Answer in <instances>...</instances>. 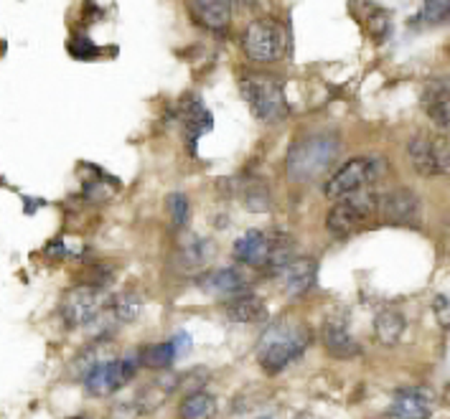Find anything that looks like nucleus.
<instances>
[{"mask_svg":"<svg viewBox=\"0 0 450 419\" xmlns=\"http://www.w3.org/2000/svg\"><path fill=\"white\" fill-rule=\"evenodd\" d=\"M280 285L290 298H300L316 285L318 277V262L313 257H295L288 267L278 272Z\"/></svg>","mask_w":450,"mask_h":419,"instance_id":"15","label":"nucleus"},{"mask_svg":"<svg viewBox=\"0 0 450 419\" xmlns=\"http://www.w3.org/2000/svg\"><path fill=\"white\" fill-rule=\"evenodd\" d=\"M179 127L188 150H193L201 135L212 130V112L201 105L199 97H184L179 102Z\"/></svg>","mask_w":450,"mask_h":419,"instance_id":"11","label":"nucleus"},{"mask_svg":"<svg viewBox=\"0 0 450 419\" xmlns=\"http://www.w3.org/2000/svg\"><path fill=\"white\" fill-rule=\"evenodd\" d=\"M349 11H351V15L356 18L359 26H361V31H364L371 41L382 44V41L390 36L392 18L382 6L371 3V0H351Z\"/></svg>","mask_w":450,"mask_h":419,"instance_id":"13","label":"nucleus"},{"mask_svg":"<svg viewBox=\"0 0 450 419\" xmlns=\"http://www.w3.org/2000/svg\"><path fill=\"white\" fill-rule=\"evenodd\" d=\"M224 315L229 323H239V326H252V323H262L267 320V307L262 300H257L255 295L242 293L237 298H232L224 305Z\"/></svg>","mask_w":450,"mask_h":419,"instance_id":"19","label":"nucleus"},{"mask_svg":"<svg viewBox=\"0 0 450 419\" xmlns=\"http://www.w3.org/2000/svg\"><path fill=\"white\" fill-rule=\"evenodd\" d=\"M321 338H323L326 351L331 353L333 359H356L361 353V346L356 343V338L351 335L346 320L341 318H328L323 323V331H321Z\"/></svg>","mask_w":450,"mask_h":419,"instance_id":"17","label":"nucleus"},{"mask_svg":"<svg viewBox=\"0 0 450 419\" xmlns=\"http://www.w3.org/2000/svg\"><path fill=\"white\" fill-rule=\"evenodd\" d=\"M196 23L209 31H224L232 20V0H188Z\"/></svg>","mask_w":450,"mask_h":419,"instance_id":"18","label":"nucleus"},{"mask_svg":"<svg viewBox=\"0 0 450 419\" xmlns=\"http://www.w3.org/2000/svg\"><path fill=\"white\" fill-rule=\"evenodd\" d=\"M239 92L245 97L250 112L255 114V120L265 122V125L283 122L290 114V107H288V100H285L283 87L270 74L245 72L239 77Z\"/></svg>","mask_w":450,"mask_h":419,"instance_id":"3","label":"nucleus"},{"mask_svg":"<svg viewBox=\"0 0 450 419\" xmlns=\"http://www.w3.org/2000/svg\"><path fill=\"white\" fill-rule=\"evenodd\" d=\"M59 315L64 326L72 331H84L105 323L110 315V300L105 298L100 285H77L61 298Z\"/></svg>","mask_w":450,"mask_h":419,"instance_id":"4","label":"nucleus"},{"mask_svg":"<svg viewBox=\"0 0 450 419\" xmlns=\"http://www.w3.org/2000/svg\"><path fill=\"white\" fill-rule=\"evenodd\" d=\"M435 315L437 320H440V326L443 328H450V298H445V295H437L435 298Z\"/></svg>","mask_w":450,"mask_h":419,"instance_id":"29","label":"nucleus"},{"mask_svg":"<svg viewBox=\"0 0 450 419\" xmlns=\"http://www.w3.org/2000/svg\"><path fill=\"white\" fill-rule=\"evenodd\" d=\"M138 356H140V364H143V366L158 368V371L160 368H168L173 361L179 359L171 340H166V343H150V346L140 348Z\"/></svg>","mask_w":450,"mask_h":419,"instance_id":"24","label":"nucleus"},{"mask_svg":"<svg viewBox=\"0 0 450 419\" xmlns=\"http://www.w3.org/2000/svg\"><path fill=\"white\" fill-rule=\"evenodd\" d=\"M379 208V193L374 191H359L351 193L346 199H338L336 206L326 216V227L333 237H351L354 232L369 224L377 216Z\"/></svg>","mask_w":450,"mask_h":419,"instance_id":"8","label":"nucleus"},{"mask_svg":"<svg viewBox=\"0 0 450 419\" xmlns=\"http://www.w3.org/2000/svg\"><path fill=\"white\" fill-rule=\"evenodd\" d=\"M341 153V142L331 133H311L292 142L288 153V175L292 183H308L316 180L333 166V160Z\"/></svg>","mask_w":450,"mask_h":419,"instance_id":"2","label":"nucleus"},{"mask_svg":"<svg viewBox=\"0 0 450 419\" xmlns=\"http://www.w3.org/2000/svg\"><path fill=\"white\" fill-rule=\"evenodd\" d=\"M432 397L428 389H402L394 394L387 419H430Z\"/></svg>","mask_w":450,"mask_h":419,"instance_id":"14","label":"nucleus"},{"mask_svg":"<svg viewBox=\"0 0 450 419\" xmlns=\"http://www.w3.org/2000/svg\"><path fill=\"white\" fill-rule=\"evenodd\" d=\"M404 328H407V320H404V315L399 313V310H394V307H384V310L377 313V318H374V335H377V340L384 343V346L399 343Z\"/></svg>","mask_w":450,"mask_h":419,"instance_id":"20","label":"nucleus"},{"mask_svg":"<svg viewBox=\"0 0 450 419\" xmlns=\"http://www.w3.org/2000/svg\"><path fill=\"white\" fill-rule=\"evenodd\" d=\"M214 412H217V401H214L212 394L201 392V389L191 392L179 404V417L181 419H212Z\"/></svg>","mask_w":450,"mask_h":419,"instance_id":"22","label":"nucleus"},{"mask_svg":"<svg viewBox=\"0 0 450 419\" xmlns=\"http://www.w3.org/2000/svg\"><path fill=\"white\" fill-rule=\"evenodd\" d=\"M140 364L138 353H127L122 359H97L84 371V389L92 397H112L120 389H125L135 379Z\"/></svg>","mask_w":450,"mask_h":419,"instance_id":"6","label":"nucleus"},{"mask_svg":"<svg viewBox=\"0 0 450 419\" xmlns=\"http://www.w3.org/2000/svg\"><path fill=\"white\" fill-rule=\"evenodd\" d=\"M387 175V160L374 158V155H364V158H351L344 166L338 168L331 178L326 180V196L333 201L346 199L351 193L369 191L377 180Z\"/></svg>","mask_w":450,"mask_h":419,"instance_id":"5","label":"nucleus"},{"mask_svg":"<svg viewBox=\"0 0 450 419\" xmlns=\"http://www.w3.org/2000/svg\"><path fill=\"white\" fill-rule=\"evenodd\" d=\"M311 346V328L298 320H278L265 331L257 346V361L267 373H280Z\"/></svg>","mask_w":450,"mask_h":419,"instance_id":"1","label":"nucleus"},{"mask_svg":"<svg viewBox=\"0 0 450 419\" xmlns=\"http://www.w3.org/2000/svg\"><path fill=\"white\" fill-rule=\"evenodd\" d=\"M69 51H72V56H77L79 61H86V59H94V56L100 53V48L94 46L89 39H84V36H74L72 44H69Z\"/></svg>","mask_w":450,"mask_h":419,"instance_id":"28","label":"nucleus"},{"mask_svg":"<svg viewBox=\"0 0 450 419\" xmlns=\"http://www.w3.org/2000/svg\"><path fill=\"white\" fill-rule=\"evenodd\" d=\"M140 313H143V300H140V295L122 293L110 300V315H112L115 323H133V320L140 318Z\"/></svg>","mask_w":450,"mask_h":419,"instance_id":"23","label":"nucleus"},{"mask_svg":"<svg viewBox=\"0 0 450 419\" xmlns=\"http://www.w3.org/2000/svg\"><path fill=\"white\" fill-rule=\"evenodd\" d=\"M199 287L212 298H237V295L247 293L250 282L234 267H221V270H214V272L199 277Z\"/></svg>","mask_w":450,"mask_h":419,"instance_id":"16","label":"nucleus"},{"mask_svg":"<svg viewBox=\"0 0 450 419\" xmlns=\"http://www.w3.org/2000/svg\"><path fill=\"white\" fill-rule=\"evenodd\" d=\"M412 166L420 175H445L450 173V138L448 135L420 133L407 145Z\"/></svg>","mask_w":450,"mask_h":419,"instance_id":"9","label":"nucleus"},{"mask_svg":"<svg viewBox=\"0 0 450 419\" xmlns=\"http://www.w3.org/2000/svg\"><path fill=\"white\" fill-rule=\"evenodd\" d=\"M420 213H423V204L417 199V193L410 188H394V191L379 193L377 216L384 224L412 227L420 221Z\"/></svg>","mask_w":450,"mask_h":419,"instance_id":"10","label":"nucleus"},{"mask_svg":"<svg viewBox=\"0 0 450 419\" xmlns=\"http://www.w3.org/2000/svg\"><path fill=\"white\" fill-rule=\"evenodd\" d=\"M288 48V34L285 26L278 18L270 15H259L245 28L242 36V51L255 64H270L278 61Z\"/></svg>","mask_w":450,"mask_h":419,"instance_id":"7","label":"nucleus"},{"mask_svg":"<svg viewBox=\"0 0 450 419\" xmlns=\"http://www.w3.org/2000/svg\"><path fill=\"white\" fill-rule=\"evenodd\" d=\"M443 399H445V404L450 406V384L445 386V392H443Z\"/></svg>","mask_w":450,"mask_h":419,"instance_id":"32","label":"nucleus"},{"mask_svg":"<svg viewBox=\"0 0 450 419\" xmlns=\"http://www.w3.org/2000/svg\"><path fill=\"white\" fill-rule=\"evenodd\" d=\"M232 3H239V6L245 8H267L272 0H232Z\"/></svg>","mask_w":450,"mask_h":419,"instance_id":"31","label":"nucleus"},{"mask_svg":"<svg viewBox=\"0 0 450 419\" xmlns=\"http://www.w3.org/2000/svg\"><path fill=\"white\" fill-rule=\"evenodd\" d=\"M212 254H214L212 241L201 239V237H188V239H184V244L179 249V260L186 270H201L206 262L212 260Z\"/></svg>","mask_w":450,"mask_h":419,"instance_id":"21","label":"nucleus"},{"mask_svg":"<svg viewBox=\"0 0 450 419\" xmlns=\"http://www.w3.org/2000/svg\"><path fill=\"white\" fill-rule=\"evenodd\" d=\"M425 114L440 130H450V77H435L425 84L420 97Z\"/></svg>","mask_w":450,"mask_h":419,"instance_id":"12","label":"nucleus"},{"mask_svg":"<svg viewBox=\"0 0 450 419\" xmlns=\"http://www.w3.org/2000/svg\"><path fill=\"white\" fill-rule=\"evenodd\" d=\"M173 348H176V356H184V353H188V348H191V338H188V333H176L171 338Z\"/></svg>","mask_w":450,"mask_h":419,"instance_id":"30","label":"nucleus"},{"mask_svg":"<svg viewBox=\"0 0 450 419\" xmlns=\"http://www.w3.org/2000/svg\"><path fill=\"white\" fill-rule=\"evenodd\" d=\"M420 23L425 26H440L450 20V0H425L423 11L417 15Z\"/></svg>","mask_w":450,"mask_h":419,"instance_id":"26","label":"nucleus"},{"mask_svg":"<svg viewBox=\"0 0 450 419\" xmlns=\"http://www.w3.org/2000/svg\"><path fill=\"white\" fill-rule=\"evenodd\" d=\"M168 213H171V221L176 229H184L188 224V216H191V206H188V199L184 193H171L166 201Z\"/></svg>","mask_w":450,"mask_h":419,"instance_id":"27","label":"nucleus"},{"mask_svg":"<svg viewBox=\"0 0 450 419\" xmlns=\"http://www.w3.org/2000/svg\"><path fill=\"white\" fill-rule=\"evenodd\" d=\"M239 196H242V204H245L250 211H267L272 204L270 199V188L262 183V180H247L239 186Z\"/></svg>","mask_w":450,"mask_h":419,"instance_id":"25","label":"nucleus"}]
</instances>
